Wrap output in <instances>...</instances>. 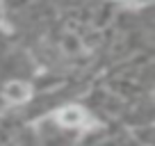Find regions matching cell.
Wrapping results in <instances>:
<instances>
[{
    "mask_svg": "<svg viewBox=\"0 0 155 146\" xmlns=\"http://www.w3.org/2000/svg\"><path fill=\"white\" fill-rule=\"evenodd\" d=\"M57 121L62 123V126L66 128H78V126H84L87 123V114H84L82 107H64V110H59L57 112Z\"/></svg>",
    "mask_w": 155,
    "mask_h": 146,
    "instance_id": "obj_1",
    "label": "cell"
},
{
    "mask_svg": "<svg viewBox=\"0 0 155 146\" xmlns=\"http://www.w3.org/2000/svg\"><path fill=\"white\" fill-rule=\"evenodd\" d=\"M5 98L12 103H23L30 98V87L25 82H9L5 87Z\"/></svg>",
    "mask_w": 155,
    "mask_h": 146,
    "instance_id": "obj_2",
    "label": "cell"
}]
</instances>
